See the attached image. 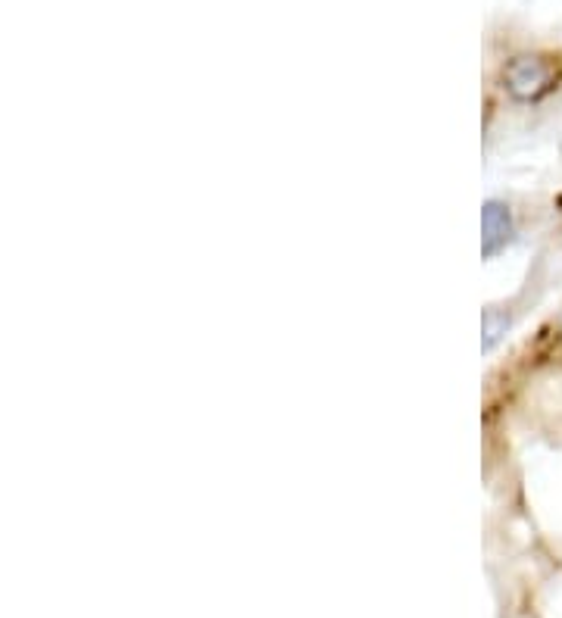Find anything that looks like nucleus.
Listing matches in <instances>:
<instances>
[{
  "label": "nucleus",
  "instance_id": "nucleus-2",
  "mask_svg": "<svg viewBox=\"0 0 562 618\" xmlns=\"http://www.w3.org/2000/svg\"><path fill=\"white\" fill-rule=\"evenodd\" d=\"M481 253L488 256H497L509 241H513V216H509V210L503 203L491 200L488 206H484V219H481Z\"/></svg>",
  "mask_w": 562,
  "mask_h": 618
},
{
  "label": "nucleus",
  "instance_id": "nucleus-3",
  "mask_svg": "<svg viewBox=\"0 0 562 618\" xmlns=\"http://www.w3.org/2000/svg\"><path fill=\"white\" fill-rule=\"evenodd\" d=\"M500 338V328L494 322V313H484V350H491Z\"/></svg>",
  "mask_w": 562,
  "mask_h": 618
},
{
  "label": "nucleus",
  "instance_id": "nucleus-1",
  "mask_svg": "<svg viewBox=\"0 0 562 618\" xmlns=\"http://www.w3.org/2000/svg\"><path fill=\"white\" fill-rule=\"evenodd\" d=\"M556 69L541 57H519L506 66V88L519 100H538L553 88Z\"/></svg>",
  "mask_w": 562,
  "mask_h": 618
}]
</instances>
